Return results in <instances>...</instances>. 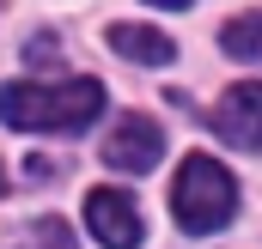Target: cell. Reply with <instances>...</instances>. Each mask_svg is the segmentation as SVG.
I'll list each match as a JSON object with an SVG mask.
<instances>
[{"label":"cell","mask_w":262,"mask_h":249,"mask_svg":"<svg viewBox=\"0 0 262 249\" xmlns=\"http://www.w3.org/2000/svg\"><path fill=\"white\" fill-rule=\"evenodd\" d=\"M0 194H6V170H0Z\"/></svg>","instance_id":"11"},{"label":"cell","mask_w":262,"mask_h":249,"mask_svg":"<svg viewBox=\"0 0 262 249\" xmlns=\"http://www.w3.org/2000/svg\"><path fill=\"white\" fill-rule=\"evenodd\" d=\"M213 134L238 152H262V85H232L220 104H213Z\"/></svg>","instance_id":"5"},{"label":"cell","mask_w":262,"mask_h":249,"mask_svg":"<svg viewBox=\"0 0 262 249\" xmlns=\"http://www.w3.org/2000/svg\"><path fill=\"white\" fill-rule=\"evenodd\" d=\"M6 249H79V243H73L67 219H37V225H25Z\"/></svg>","instance_id":"8"},{"label":"cell","mask_w":262,"mask_h":249,"mask_svg":"<svg viewBox=\"0 0 262 249\" xmlns=\"http://www.w3.org/2000/svg\"><path fill=\"white\" fill-rule=\"evenodd\" d=\"M110 49L122 61H140V67H171L177 61V43L152 24H110Z\"/></svg>","instance_id":"6"},{"label":"cell","mask_w":262,"mask_h":249,"mask_svg":"<svg viewBox=\"0 0 262 249\" xmlns=\"http://www.w3.org/2000/svg\"><path fill=\"white\" fill-rule=\"evenodd\" d=\"M85 225H92V237L104 249H134L146 237V219L122 188H92L85 194Z\"/></svg>","instance_id":"3"},{"label":"cell","mask_w":262,"mask_h":249,"mask_svg":"<svg viewBox=\"0 0 262 249\" xmlns=\"http://www.w3.org/2000/svg\"><path fill=\"white\" fill-rule=\"evenodd\" d=\"M104 116V85L98 79H61V85H0V122L18 134H73Z\"/></svg>","instance_id":"1"},{"label":"cell","mask_w":262,"mask_h":249,"mask_svg":"<svg viewBox=\"0 0 262 249\" xmlns=\"http://www.w3.org/2000/svg\"><path fill=\"white\" fill-rule=\"evenodd\" d=\"M171 213H177V225L183 231H220L232 213H238V183H232V170L220 164V158H207V152H189L183 164H177V183H171Z\"/></svg>","instance_id":"2"},{"label":"cell","mask_w":262,"mask_h":249,"mask_svg":"<svg viewBox=\"0 0 262 249\" xmlns=\"http://www.w3.org/2000/svg\"><path fill=\"white\" fill-rule=\"evenodd\" d=\"M220 43H226V55H238V61H256V55H262V12L232 18V24L220 31Z\"/></svg>","instance_id":"7"},{"label":"cell","mask_w":262,"mask_h":249,"mask_svg":"<svg viewBox=\"0 0 262 249\" xmlns=\"http://www.w3.org/2000/svg\"><path fill=\"white\" fill-rule=\"evenodd\" d=\"M25 55H31V61H37V67H49V61H55V43H49V31H43V37H37V43H31Z\"/></svg>","instance_id":"9"},{"label":"cell","mask_w":262,"mask_h":249,"mask_svg":"<svg viewBox=\"0 0 262 249\" xmlns=\"http://www.w3.org/2000/svg\"><path fill=\"white\" fill-rule=\"evenodd\" d=\"M152 6H171V12H177V6H189V0H152Z\"/></svg>","instance_id":"10"},{"label":"cell","mask_w":262,"mask_h":249,"mask_svg":"<svg viewBox=\"0 0 262 249\" xmlns=\"http://www.w3.org/2000/svg\"><path fill=\"white\" fill-rule=\"evenodd\" d=\"M159 158H165V128L152 122V116H122V122L110 128V140H104V164H110V170L140 177V170H152Z\"/></svg>","instance_id":"4"}]
</instances>
